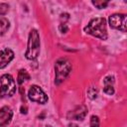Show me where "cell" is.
<instances>
[{
    "label": "cell",
    "instance_id": "obj_7",
    "mask_svg": "<svg viewBox=\"0 0 127 127\" xmlns=\"http://www.w3.org/2000/svg\"><path fill=\"white\" fill-rule=\"evenodd\" d=\"M13 111L9 106H3L0 109V127H7L11 122Z\"/></svg>",
    "mask_w": 127,
    "mask_h": 127
},
{
    "label": "cell",
    "instance_id": "obj_12",
    "mask_svg": "<svg viewBox=\"0 0 127 127\" xmlns=\"http://www.w3.org/2000/svg\"><path fill=\"white\" fill-rule=\"evenodd\" d=\"M9 29V21L6 18H0V35H4Z\"/></svg>",
    "mask_w": 127,
    "mask_h": 127
},
{
    "label": "cell",
    "instance_id": "obj_2",
    "mask_svg": "<svg viewBox=\"0 0 127 127\" xmlns=\"http://www.w3.org/2000/svg\"><path fill=\"white\" fill-rule=\"evenodd\" d=\"M40 54V37L37 30H31L28 40V49L25 54L28 60H36Z\"/></svg>",
    "mask_w": 127,
    "mask_h": 127
},
{
    "label": "cell",
    "instance_id": "obj_8",
    "mask_svg": "<svg viewBox=\"0 0 127 127\" xmlns=\"http://www.w3.org/2000/svg\"><path fill=\"white\" fill-rule=\"evenodd\" d=\"M86 113H87V108L84 105H80V106H77L72 111H70L67 114V118L70 119V120H73V119H75V120H82L85 117Z\"/></svg>",
    "mask_w": 127,
    "mask_h": 127
},
{
    "label": "cell",
    "instance_id": "obj_10",
    "mask_svg": "<svg viewBox=\"0 0 127 127\" xmlns=\"http://www.w3.org/2000/svg\"><path fill=\"white\" fill-rule=\"evenodd\" d=\"M103 83H104V88L103 91L108 94V95H112L114 93V87H113V83H114V77L112 75H107L104 79H103Z\"/></svg>",
    "mask_w": 127,
    "mask_h": 127
},
{
    "label": "cell",
    "instance_id": "obj_11",
    "mask_svg": "<svg viewBox=\"0 0 127 127\" xmlns=\"http://www.w3.org/2000/svg\"><path fill=\"white\" fill-rule=\"evenodd\" d=\"M30 78V75L28 73V71L26 69H20L19 70V73H18V83L19 84H22L25 80H28Z\"/></svg>",
    "mask_w": 127,
    "mask_h": 127
},
{
    "label": "cell",
    "instance_id": "obj_16",
    "mask_svg": "<svg viewBox=\"0 0 127 127\" xmlns=\"http://www.w3.org/2000/svg\"><path fill=\"white\" fill-rule=\"evenodd\" d=\"M87 93H88V96H89L90 98H95V97L97 96V91H96L95 88H93V87H90V88L88 89Z\"/></svg>",
    "mask_w": 127,
    "mask_h": 127
},
{
    "label": "cell",
    "instance_id": "obj_14",
    "mask_svg": "<svg viewBox=\"0 0 127 127\" xmlns=\"http://www.w3.org/2000/svg\"><path fill=\"white\" fill-rule=\"evenodd\" d=\"M90 127H99V119L97 116L92 115L90 118Z\"/></svg>",
    "mask_w": 127,
    "mask_h": 127
},
{
    "label": "cell",
    "instance_id": "obj_4",
    "mask_svg": "<svg viewBox=\"0 0 127 127\" xmlns=\"http://www.w3.org/2000/svg\"><path fill=\"white\" fill-rule=\"evenodd\" d=\"M16 92V83L12 75L3 74L0 77V97L13 96Z\"/></svg>",
    "mask_w": 127,
    "mask_h": 127
},
{
    "label": "cell",
    "instance_id": "obj_5",
    "mask_svg": "<svg viewBox=\"0 0 127 127\" xmlns=\"http://www.w3.org/2000/svg\"><path fill=\"white\" fill-rule=\"evenodd\" d=\"M28 96H29L30 100H32L34 102L41 103V104H44V103H46L48 101L47 94L38 85L31 86V88L29 89V92H28Z\"/></svg>",
    "mask_w": 127,
    "mask_h": 127
},
{
    "label": "cell",
    "instance_id": "obj_17",
    "mask_svg": "<svg viewBox=\"0 0 127 127\" xmlns=\"http://www.w3.org/2000/svg\"><path fill=\"white\" fill-rule=\"evenodd\" d=\"M59 29H60V31H61L62 33H66V32L68 31V28H67V26H66L65 23H62V24L60 25Z\"/></svg>",
    "mask_w": 127,
    "mask_h": 127
},
{
    "label": "cell",
    "instance_id": "obj_19",
    "mask_svg": "<svg viewBox=\"0 0 127 127\" xmlns=\"http://www.w3.org/2000/svg\"><path fill=\"white\" fill-rule=\"evenodd\" d=\"M46 127H52V126H46Z\"/></svg>",
    "mask_w": 127,
    "mask_h": 127
},
{
    "label": "cell",
    "instance_id": "obj_15",
    "mask_svg": "<svg viewBox=\"0 0 127 127\" xmlns=\"http://www.w3.org/2000/svg\"><path fill=\"white\" fill-rule=\"evenodd\" d=\"M8 9H9V6H8L6 3L0 2V16L6 14V13L8 12Z\"/></svg>",
    "mask_w": 127,
    "mask_h": 127
},
{
    "label": "cell",
    "instance_id": "obj_13",
    "mask_svg": "<svg viewBox=\"0 0 127 127\" xmlns=\"http://www.w3.org/2000/svg\"><path fill=\"white\" fill-rule=\"evenodd\" d=\"M92 4L97 7L98 9H102V8H105L107 5H108V1H98V0H93L92 1Z\"/></svg>",
    "mask_w": 127,
    "mask_h": 127
},
{
    "label": "cell",
    "instance_id": "obj_9",
    "mask_svg": "<svg viewBox=\"0 0 127 127\" xmlns=\"http://www.w3.org/2000/svg\"><path fill=\"white\" fill-rule=\"evenodd\" d=\"M14 59V53L10 49H4L0 51V68H4Z\"/></svg>",
    "mask_w": 127,
    "mask_h": 127
},
{
    "label": "cell",
    "instance_id": "obj_3",
    "mask_svg": "<svg viewBox=\"0 0 127 127\" xmlns=\"http://www.w3.org/2000/svg\"><path fill=\"white\" fill-rule=\"evenodd\" d=\"M55 70H56V80L55 81H56L57 84H60L69 74V72L71 70V64H70L68 60L60 59L56 63Z\"/></svg>",
    "mask_w": 127,
    "mask_h": 127
},
{
    "label": "cell",
    "instance_id": "obj_18",
    "mask_svg": "<svg viewBox=\"0 0 127 127\" xmlns=\"http://www.w3.org/2000/svg\"><path fill=\"white\" fill-rule=\"evenodd\" d=\"M21 113L26 114V113H27V108H26V107H24V106H22V107H21Z\"/></svg>",
    "mask_w": 127,
    "mask_h": 127
},
{
    "label": "cell",
    "instance_id": "obj_6",
    "mask_svg": "<svg viewBox=\"0 0 127 127\" xmlns=\"http://www.w3.org/2000/svg\"><path fill=\"white\" fill-rule=\"evenodd\" d=\"M110 27L120 30L122 32L126 31V15L124 14H113L109 17Z\"/></svg>",
    "mask_w": 127,
    "mask_h": 127
},
{
    "label": "cell",
    "instance_id": "obj_1",
    "mask_svg": "<svg viewBox=\"0 0 127 127\" xmlns=\"http://www.w3.org/2000/svg\"><path fill=\"white\" fill-rule=\"evenodd\" d=\"M84 31L96 38L101 40L107 39V31H106V21L104 18L98 17L89 21L88 25L84 28Z\"/></svg>",
    "mask_w": 127,
    "mask_h": 127
}]
</instances>
